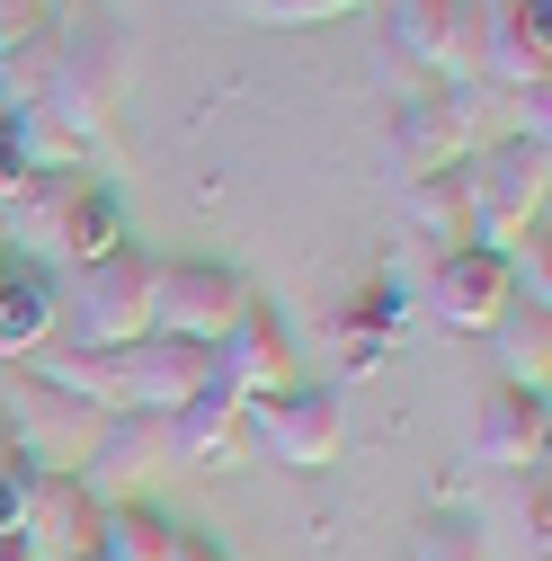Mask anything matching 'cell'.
<instances>
[{
  "label": "cell",
  "mask_w": 552,
  "mask_h": 561,
  "mask_svg": "<svg viewBox=\"0 0 552 561\" xmlns=\"http://www.w3.org/2000/svg\"><path fill=\"white\" fill-rule=\"evenodd\" d=\"M383 54L428 90H481V0H383Z\"/></svg>",
  "instance_id": "3"
},
{
  "label": "cell",
  "mask_w": 552,
  "mask_h": 561,
  "mask_svg": "<svg viewBox=\"0 0 552 561\" xmlns=\"http://www.w3.org/2000/svg\"><path fill=\"white\" fill-rule=\"evenodd\" d=\"M54 321H62V276L45 259H0V357L36 366Z\"/></svg>",
  "instance_id": "15"
},
{
  "label": "cell",
  "mask_w": 552,
  "mask_h": 561,
  "mask_svg": "<svg viewBox=\"0 0 552 561\" xmlns=\"http://www.w3.org/2000/svg\"><path fill=\"white\" fill-rule=\"evenodd\" d=\"M543 437H552V401H543V392L499 383L491 401H481V419H472V463L526 472V463H543Z\"/></svg>",
  "instance_id": "16"
},
{
  "label": "cell",
  "mask_w": 552,
  "mask_h": 561,
  "mask_svg": "<svg viewBox=\"0 0 552 561\" xmlns=\"http://www.w3.org/2000/svg\"><path fill=\"white\" fill-rule=\"evenodd\" d=\"M481 81L508 99L552 90V0H491L481 10Z\"/></svg>",
  "instance_id": "9"
},
{
  "label": "cell",
  "mask_w": 552,
  "mask_h": 561,
  "mask_svg": "<svg viewBox=\"0 0 552 561\" xmlns=\"http://www.w3.org/2000/svg\"><path fill=\"white\" fill-rule=\"evenodd\" d=\"M107 250H125V215H116V196H107L99 179H81L72 205H62V224H54V259H62V267H90V259H107ZM54 259H45V267H54Z\"/></svg>",
  "instance_id": "20"
},
{
  "label": "cell",
  "mask_w": 552,
  "mask_h": 561,
  "mask_svg": "<svg viewBox=\"0 0 552 561\" xmlns=\"http://www.w3.org/2000/svg\"><path fill=\"white\" fill-rule=\"evenodd\" d=\"M250 428H258V446L276 455V463H295V472H321L330 455H338V392L330 383H295V392H276V401H258L250 410Z\"/></svg>",
  "instance_id": "12"
},
{
  "label": "cell",
  "mask_w": 552,
  "mask_h": 561,
  "mask_svg": "<svg viewBox=\"0 0 552 561\" xmlns=\"http://www.w3.org/2000/svg\"><path fill=\"white\" fill-rule=\"evenodd\" d=\"M250 312V286L223 259H179L152 276V339H187V347H215L232 321Z\"/></svg>",
  "instance_id": "7"
},
{
  "label": "cell",
  "mask_w": 552,
  "mask_h": 561,
  "mask_svg": "<svg viewBox=\"0 0 552 561\" xmlns=\"http://www.w3.org/2000/svg\"><path fill=\"white\" fill-rule=\"evenodd\" d=\"M170 561H232V552H223L215 535H179V552H170Z\"/></svg>",
  "instance_id": "28"
},
{
  "label": "cell",
  "mask_w": 552,
  "mask_h": 561,
  "mask_svg": "<svg viewBox=\"0 0 552 561\" xmlns=\"http://www.w3.org/2000/svg\"><path fill=\"white\" fill-rule=\"evenodd\" d=\"M81 561H99V552H81Z\"/></svg>",
  "instance_id": "30"
},
{
  "label": "cell",
  "mask_w": 552,
  "mask_h": 561,
  "mask_svg": "<svg viewBox=\"0 0 552 561\" xmlns=\"http://www.w3.org/2000/svg\"><path fill=\"white\" fill-rule=\"evenodd\" d=\"M481 90H455V81H437V90H410L401 107H392V170L401 179H428V170H463L472 152H481Z\"/></svg>",
  "instance_id": "5"
},
{
  "label": "cell",
  "mask_w": 552,
  "mask_h": 561,
  "mask_svg": "<svg viewBox=\"0 0 552 561\" xmlns=\"http://www.w3.org/2000/svg\"><path fill=\"white\" fill-rule=\"evenodd\" d=\"M116 90H125V54H116V19L99 10H72L54 36V72H45V107L81 134L90 152H107V116H116Z\"/></svg>",
  "instance_id": "2"
},
{
  "label": "cell",
  "mask_w": 552,
  "mask_h": 561,
  "mask_svg": "<svg viewBox=\"0 0 552 561\" xmlns=\"http://www.w3.org/2000/svg\"><path fill=\"white\" fill-rule=\"evenodd\" d=\"M27 472V463H19ZM19 543L36 561H81L99 543V500L72 472H27V508H19Z\"/></svg>",
  "instance_id": "13"
},
{
  "label": "cell",
  "mask_w": 552,
  "mask_h": 561,
  "mask_svg": "<svg viewBox=\"0 0 552 561\" xmlns=\"http://www.w3.org/2000/svg\"><path fill=\"white\" fill-rule=\"evenodd\" d=\"M491 347H499V383H517V392H543L552 383V312L508 304L499 330H491Z\"/></svg>",
  "instance_id": "21"
},
{
  "label": "cell",
  "mask_w": 552,
  "mask_h": 561,
  "mask_svg": "<svg viewBox=\"0 0 552 561\" xmlns=\"http://www.w3.org/2000/svg\"><path fill=\"white\" fill-rule=\"evenodd\" d=\"M90 552L99 561H170L179 552V526L161 508H143V500H125V508H99V543Z\"/></svg>",
  "instance_id": "22"
},
{
  "label": "cell",
  "mask_w": 552,
  "mask_h": 561,
  "mask_svg": "<svg viewBox=\"0 0 552 561\" xmlns=\"http://www.w3.org/2000/svg\"><path fill=\"white\" fill-rule=\"evenodd\" d=\"M19 508H27V472L0 463V535H19Z\"/></svg>",
  "instance_id": "27"
},
{
  "label": "cell",
  "mask_w": 552,
  "mask_h": 561,
  "mask_svg": "<svg viewBox=\"0 0 552 561\" xmlns=\"http://www.w3.org/2000/svg\"><path fill=\"white\" fill-rule=\"evenodd\" d=\"M152 472H170V419L125 410V419L99 428V446H90V463H81V490H90L99 508H125V500H143Z\"/></svg>",
  "instance_id": "11"
},
{
  "label": "cell",
  "mask_w": 552,
  "mask_h": 561,
  "mask_svg": "<svg viewBox=\"0 0 552 561\" xmlns=\"http://www.w3.org/2000/svg\"><path fill=\"white\" fill-rule=\"evenodd\" d=\"M241 446H250V410L232 401V392H187L179 410H170V463H205V472H223V463H241Z\"/></svg>",
  "instance_id": "17"
},
{
  "label": "cell",
  "mask_w": 552,
  "mask_h": 561,
  "mask_svg": "<svg viewBox=\"0 0 552 561\" xmlns=\"http://www.w3.org/2000/svg\"><path fill=\"white\" fill-rule=\"evenodd\" d=\"M463 187H472V250H517L526 232H543L552 215V144L534 134H499L463 161Z\"/></svg>",
  "instance_id": "1"
},
{
  "label": "cell",
  "mask_w": 552,
  "mask_h": 561,
  "mask_svg": "<svg viewBox=\"0 0 552 561\" xmlns=\"http://www.w3.org/2000/svg\"><path fill=\"white\" fill-rule=\"evenodd\" d=\"M419 561H491V552H481V535L463 517H428L419 526Z\"/></svg>",
  "instance_id": "25"
},
{
  "label": "cell",
  "mask_w": 552,
  "mask_h": 561,
  "mask_svg": "<svg viewBox=\"0 0 552 561\" xmlns=\"http://www.w3.org/2000/svg\"><path fill=\"white\" fill-rule=\"evenodd\" d=\"M401 330H410V295L392 286V276H375V286L338 312V330H330L338 339V375H375L392 347H401Z\"/></svg>",
  "instance_id": "18"
},
{
  "label": "cell",
  "mask_w": 552,
  "mask_h": 561,
  "mask_svg": "<svg viewBox=\"0 0 552 561\" xmlns=\"http://www.w3.org/2000/svg\"><path fill=\"white\" fill-rule=\"evenodd\" d=\"M0 410H10V437H19V455H10V463H27V472H72V481H81V463H90L99 428H107L90 401L54 392V383H36V375H19L10 392H0Z\"/></svg>",
  "instance_id": "6"
},
{
  "label": "cell",
  "mask_w": 552,
  "mask_h": 561,
  "mask_svg": "<svg viewBox=\"0 0 552 561\" xmlns=\"http://www.w3.org/2000/svg\"><path fill=\"white\" fill-rule=\"evenodd\" d=\"M348 10H366V0H250L241 19H258V27H321V19H348Z\"/></svg>",
  "instance_id": "23"
},
{
  "label": "cell",
  "mask_w": 552,
  "mask_h": 561,
  "mask_svg": "<svg viewBox=\"0 0 552 561\" xmlns=\"http://www.w3.org/2000/svg\"><path fill=\"white\" fill-rule=\"evenodd\" d=\"M508 304H517V286H508L499 250H446L428 267V321H446L455 339H491Z\"/></svg>",
  "instance_id": "10"
},
{
  "label": "cell",
  "mask_w": 552,
  "mask_h": 561,
  "mask_svg": "<svg viewBox=\"0 0 552 561\" xmlns=\"http://www.w3.org/2000/svg\"><path fill=\"white\" fill-rule=\"evenodd\" d=\"M27 179H36V170H27V152H19V134L0 125V205H10V196H19Z\"/></svg>",
  "instance_id": "26"
},
{
  "label": "cell",
  "mask_w": 552,
  "mask_h": 561,
  "mask_svg": "<svg viewBox=\"0 0 552 561\" xmlns=\"http://www.w3.org/2000/svg\"><path fill=\"white\" fill-rule=\"evenodd\" d=\"M401 224L419 232L437 259H446V250H472V187H463V170L401 179Z\"/></svg>",
  "instance_id": "19"
},
{
  "label": "cell",
  "mask_w": 552,
  "mask_h": 561,
  "mask_svg": "<svg viewBox=\"0 0 552 561\" xmlns=\"http://www.w3.org/2000/svg\"><path fill=\"white\" fill-rule=\"evenodd\" d=\"M0 561H36V552H27V543H19V535H0Z\"/></svg>",
  "instance_id": "29"
},
{
  "label": "cell",
  "mask_w": 552,
  "mask_h": 561,
  "mask_svg": "<svg viewBox=\"0 0 552 561\" xmlns=\"http://www.w3.org/2000/svg\"><path fill=\"white\" fill-rule=\"evenodd\" d=\"M152 276H161V259H143V250H107V259L72 267L62 312L81 321V347H134V339H152Z\"/></svg>",
  "instance_id": "4"
},
{
  "label": "cell",
  "mask_w": 552,
  "mask_h": 561,
  "mask_svg": "<svg viewBox=\"0 0 552 561\" xmlns=\"http://www.w3.org/2000/svg\"><path fill=\"white\" fill-rule=\"evenodd\" d=\"M116 366H125V410H152V419H170L187 392L215 383V357L187 339H134V347H116Z\"/></svg>",
  "instance_id": "14"
},
{
  "label": "cell",
  "mask_w": 552,
  "mask_h": 561,
  "mask_svg": "<svg viewBox=\"0 0 552 561\" xmlns=\"http://www.w3.org/2000/svg\"><path fill=\"white\" fill-rule=\"evenodd\" d=\"M45 36H54V10H45V0H0V62L27 54V45H45Z\"/></svg>",
  "instance_id": "24"
},
{
  "label": "cell",
  "mask_w": 552,
  "mask_h": 561,
  "mask_svg": "<svg viewBox=\"0 0 552 561\" xmlns=\"http://www.w3.org/2000/svg\"><path fill=\"white\" fill-rule=\"evenodd\" d=\"M215 357V392H232L241 410H258V401H276V392H295L303 375H295V339H286V321H276L258 295H250V312L205 347Z\"/></svg>",
  "instance_id": "8"
}]
</instances>
